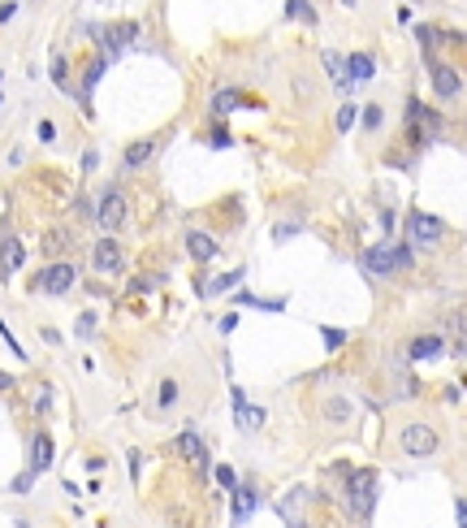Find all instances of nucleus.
Listing matches in <instances>:
<instances>
[{
  "label": "nucleus",
  "instance_id": "f257e3e1",
  "mask_svg": "<svg viewBox=\"0 0 467 528\" xmlns=\"http://www.w3.org/2000/svg\"><path fill=\"white\" fill-rule=\"evenodd\" d=\"M346 502H350V516L368 520L377 507V472L372 468H355L346 476Z\"/></svg>",
  "mask_w": 467,
  "mask_h": 528
},
{
  "label": "nucleus",
  "instance_id": "f03ea898",
  "mask_svg": "<svg viewBox=\"0 0 467 528\" xmlns=\"http://www.w3.org/2000/svg\"><path fill=\"white\" fill-rule=\"evenodd\" d=\"M411 264V247H372V251H364V268L368 273H398V268H407Z\"/></svg>",
  "mask_w": 467,
  "mask_h": 528
},
{
  "label": "nucleus",
  "instance_id": "7ed1b4c3",
  "mask_svg": "<svg viewBox=\"0 0 467 528\" xmlns=\"http://www.w3.org/2000/svg\"><path fill=\"white\" fill-rule=\"evenodd\" d=\"M407 234H411V243H420V247H437L446 238V221L411 208V213H407Z\"/></svg>",
  "mask_w": 467,
  "mask_h": 528
},
{
  "label": "nucleus",
  "instance_id": "20e7f679",
  "mask_svg": "<svg viewBox=\"0 0 467 528\" xmlns=\"http://www.w3.org/2000/svg\"><path fill=\"white\" fill-rule=\"evenodd\" d=\"M402 451L415 455V459L433 455V451H437V429H433V424H407V429H402Z\"/></svg>",
  "mask_w": 467,
  "mask_h": 528
},
{
  "label": "nucleus",
  "instance_id": "39448f33",
  "mask_svg": "<svg viewBox=\"0 0 467 528\" xmlns=\"http://www.w3.org/2000/svg\"><path fill=\"white\" fill-rule=\"evenodd\" d=\"M95 217H100V230H121V221H126V190H117V186L104 190Z\"/></svg>",
  "mask_w": 467,
  "mask_h": 528
},
{
  "label": "nucleus",
  "instance_id": "423d86ee",
  "mask_svg": "<svg viewBox=\"0 0 467 528\" xmlns=\"http://www.w3.org/2000/svg\"><path fill=\"white\" fill-rule=\"evenodd\" d=\"M74 264L70 260H57V264H48L43 273H39V291H48V295H66L70 286H74Z\"/></svg>",
  "mask_w": 467,
  "mask_h": 528
},
{
  "label": "nucleus",
  "instance_id": "0eeeda50",
  "mask_svg": "<svg viewBox=\"0 0 467 528\" xmlns=\"http://www.w3.org/2000/svg\"><path fill=\"white\" fill-rule=\"evenodd\" d=\"M178 451L186 455V463H190V468H195L199 476H203V472H212V463H208V446H203V438L195 433V429H186V433L178 438Z\"/></svg>",
  "mask_w": 467,
  "mask_h": 528
},
{
  "label": "nucleus",
  "instance_id": "6e6552de",
  "mask_svg": "<svg viewBox=\"0 0 467 528\" xmlns=\"http://www.w3.org/2000/svg\"><path fill=\"white\" fill-rule=\"evenodd\" d=\"M428 74H433V87H437V100H459V91H463V78L450 70V66H437V61H428Z\"/></svg>",
  "mask_w": 467,
  "mask_h": 528
},
{
  "label": "nucleus",
  "instance_id": "1a4fd4ad",
  "mask_svg": "<svg viewBox=\"0 0 467 528\" xmlns=\"http://www.w3.org/2000/svg\"><path fill=\"white\" fill-rule=\"evenodd\" d=\"M91 264H95V273H121L126 255H121V247L112 243V238H100L95 251H91Z\"/></svg>",
  "mask_w": 467,
  "mask_h": 528
},
{
  "label": "nucleus",
  "instance_id": "9d476101",
  "mask_svg": "<svg viewBox=\"0 0 467 528\" xmlns=\"http://www.w3.org/2000/svg\"><path fill=\"white\" fill-rule=\"evenodd\" d=\"M26 264V247L18 243V238H5V243H0V282H9L13 273H18V268Z\"/></svg>",
  "mask_w": 467,
  "mask_h": 528
},
{
  "label": "nucleus",
  "instance_id": "9b49d317",
  "mask_svg": "<svg viewBox=\"0 0 467 528\" xmlns=\"http://www.w3.org/2000/svg\"><path fill=\"white\" fill-rule=\"evenodd\" d=\"M234 420L255 433V429L264 424V407H251V403H247V394H243V390H234Z\"/></svg>",
  "mask_w": 467,
  "mask_h": 528
},
{
  "label": "nucleus",
  "instance_id": "f8f14e48",
  "mask_svg": "<svg viewBox=\"0 0 467 528\" xmlns=\"http://www.w3.org/2000/svg\"><path fill=\"white\" fill-rule=\"evenodd\" d=\"M135 35H139V22H121V26L104 30V52H108V57H121V48L130 43Z\"/></svg>",
  "mask_w": 467,
  "mask_h": 528
},
{
  "label": "nucleus",
  "instance_id": "ddd939ff",
  "mask_svg": "<svg viewBox=\"0 0 467 528\" xmlns=\"http://www.w3.org/2000/svg\"><path fill=\"white\" fill-rule=\"evenodd\" d=\"M48 463H52V438L48 433H30V472H48Z\"/></svg>",
  "mask_w": 467,
  "mask_h": 528
},
{
  "label": "nucleus",
  "instance_id": "4468645a",
  "mask_svg": "<svg viewBox=\"0 0 467 528\" xmlns=\"http://www.w3.org/2000/svg\"><path fill=\"white\" fill-rule=\"evenodd\" d=\"M186 247H190V255H195L199 264H208V260L217 255V243H212L203 230H186Z\"/></svg>",
  "mask_w": 467,
  "mask_h": 528
},
{
  "label": "nucleus",
  "instance_id": "2eb2a0df",
  "mask_svg": "<svg viewBox=\"0 0 467 528\" xmlns=\"http://www.w3.org/2000/svg\"><path fill=\"white\" fill-rule=\"evenodd\" d=\"M441 351H446V338H441V333H428V338H415L407 346V355L411 360H433V355H441Z\"/></svg>",
  "mask_w": 467,
  "mask_h": 528
},
{
  "label": "nucleus",
  "instance_id": "dca6fc26",
  "mask_svg": "<svg viewBox=\"0 0 467 528\" xmlns=\"http://www.w3.org/2000/svg\"><path fill=\"white\" fill-rule=\"evenodd\" d=\"M320 57H325V70L333 74V87H337V91H342V95H346L350 87H355V83H350V74H346V61H342V57H337V52H320Z\"/></svg>",
  "mask_w": 467,
  "mask_h": 528
},
{
  "label": "nucleus",
  "instance_id": "f3484780",
  "mask_svg": "<svg viewBox=\"0 0 467 528\" xmlns=\"http://www.w3.org/2000/svg\"><path fill=\"white\" fill-rule=\"evenodd\" d=\"M346 74H350V83H368V78L377 74V66H372V57H368V52H355L346 61Z\"/></svg>",
  "mask_w": 467,
  "mask_h": 528
},
{
  "label": "nucleus",
  "instance_id": "a211bd4d",
  "mask_svg": "<svg viewBox=\"0 0 467 528\" xmlns=\"http://www.w3.org/2000/svg\"><path fill=\"white\" fill-rule=\"evenodd\" d=\"M251 511H255V493H251V485H234V524H243Z\"/></svg>",
  "mask_w": 467,
  "mask_h": 528
},
{
  "label": "nucleus",
  "instance_id": "6ab92c4d",
  "mask_svg": "<svg viewBox=\"0 0 467 528\" xmlns=\"http://www.w3.org/2000/svg\"><path fill=\"white\" fill-rule=\"evenodd\" d=\"M152 152H156V139H139V143H130V148H126V165H130V169L148 165Z\"/></svg>",
  "mask_w": 467,
  "mask_h": 528
},
{
  "label": "nucleus",
  "instance_id": "aec40b11",
  "mask_svg": "<svg viewBox=\"0 0 467 528\" xmlns=\"http://www.w3.org/2000/svg\"><path fill=\"white\" fill-rule=\"evenodd\" d=\"M238 104H243V95H238L234 87H221V91L212 95V113H217V117H225V113H234Z\"/></svg>",
  "mask_w": 467,
  "mask_h": 528
},
{
  "label": "nucleus",
  "instance_id": "412c9836",
  "mask_svg": "<svg viewBox=\"0 0 467 528\" xmlns=\"http://www.w3.org/2000/svg\"><path fill=\"white\" fill-rule=\"evenodd\" d=\"M100 78H104V61L95 57L91 66H87V78H83V91H78V95H83V104H91V91H95V83H100Z\"/></svg>",
  "mask_w": 467,
  "mask_h": 528
},
{
  "label": "nucleus",
  "instance_id": "4be33fe9",
  "mask_svg": "<svg viewBox=\"0 0 467 528\" xmlns=\"http://www.w3.org/2000/svg\"><path fill=\"white\" fill-rule=\"evenodd\" d=\"M325 415H329L333 424H337V420H350V403H346V398H329V403H325Z\"/></svg>",
  "mask_w": 467,
  "mask_h": 528
},
{
  "label": "nucleus",
  "instance_id": "5701e85b",
  "mask_svg": "<svg viewBox=\"0 0 467 528\" xmlns=\"http://www.w3.org/2000/svg\"><path fill=\"white\" fill-rule=\"evenodd\" d=\"M238 282H243V264H238L234 273H225V277H217L212 286H208V295H221V291H230V286H238Z\"/></svg>",
  "mask_w": 467,
  "mask_h": 528
},
{
  "label": "nucleus",
  "instance_id": "b1692460",
  "mask_svg": "<svg viewBox=\"0 0 467 528\" xmlns=\"http://www.w3.org/2000/svg\"><path fill=\"white\" fill-rule=\"evenodd\" d=\"M52 83L66 91V83H70V66H66V57H52Z\"/></svg>",
  "mask_w": 467,
  "mask_h": 528
},
{
  "label": "nucleus",
  "instance_id": "393cba45",
  "mask_svg": "<svg viewBox=\"0 0 467 528\" xmlns=\"http://www.w3.org/2000/svg\"><path fill=\"white\" fill-rule=\"evenodd\" d=\"M415 35H420V43L428 48V52H433V48H437L446 35H441V30H433V26H415Z\"/></svg>",
  "mask_w": 467,
  "mask_h": 528
},
{
  "label": "nucleus",
  "instance_id": "a878e982",
  "mask_svg": "<svg viewBox=\"0 0 467 528\" xmlns=\"http://www.w3.org/2000/svg\"><path fill=\"white\" fill-rule=\"evenodd\" d=\"M320 333H325V351H337V346L346 342V333H342V329H333V325H325Z\"/></svg>",
  "mask_w": 467,
  "mask_h": 528
},
{
  "label": "nucleus",
  "instance_id": "bb28decb",
  "mask_svg": "<svg viewBox=\"0 0 467 528\" xmlns=\"http://www.w3.org/2000/svg\"><path fill=\"white\" fill-rule=\"evenodd\" d=\"M78 338H95V312L78 316Z\"/></svg>",
  "mask_w": 467,
  "mask_h": 528
},
{
  "label": "nucleus",
  "instance_id": "cd10ccee",
  "mask_svg": "<svg viewBox=\"0 0 467 528\" xmlns=\"http://www.w3.org/2000/svg\"><path fill=\"white\" fill-rule=\"evenodd\" d=\"M160 403H165V407L178 403V381H160Z\"/></svg>",
  "mask_w": 467,
  "mask_h": 528
},
{
  "label": "nucleus",
  "instance_id": "c85d7f7f",
  "mask_svg": "<svg viewBox=\"0 0 467 528\" xmlns=\"http://www.w3.org/2000/svg\"><path fill=\"white\" fill-rule=\"evenodd\" d=\"M364 121H368V130H381V121H385V113H381V104H372V108H364Z\"/></svg>",
  "mask_w": 467,
  "mask_h": 528
},
{
  "label": "nucleus",
  "instance_id": "c756f323",
  "mask_svg": "<svg viewBox=\"0 0 467 528\" xmlns=\"http://www.w3.org/2000/svg\"><path fill=\"white\" fill-rule=\"evenodd\" d=\"M350 121H355V108H350V104H342V108H337V130H350Z\"/></svg>",
  "mask_w": 467,
  "mask_h": 528
},
{
  "label": "nucleus",
  "instance_id": "7c9ffc66",
  "mask_svg": "<svg viewBox=\"0 0 467 528\" xmlns=\"http://www.w3.org/2000/svg\"><path fill=\"white\" fill-rule=\"evenodd\" d=\"M35 411H39V415L52 411V390H48V386H43V390H39V398H35Z\"/></svg>",
  "mask_w": 467,
  "mask_h": 528
},
{
  "label": "nucleus",
  "instance_id": "2f4dec72",
  "mask_svg": "<svg viewBox=\"0 0 467 528\" xmlns=\"http://www.w3.org/2000/svg\"><path fill=\"white\" fill-rule=\"evenodd\" d=\"M208 143H212V148H230V130H221V126H217V130L208 135Z\"/></svg>",
  "mask_w": 467,
  "mask_h": 528
},
{
  "label": "nucleus",
  "instance_id": "473e14b6",
  "mask_svg": "<svg viewBox=\"0 0 467 528\" xmlns=\"http://www.w3.org/2000/svg\"><path fill=\"white\" fill-rule=\"evenodd\" d=\"M217 481H221L225 489H234V485H238V476H234V468H217Z\"/></svg>",
  "mask_w": 467,
  "mask_h": 528
},
{
  "label": "nucleus",
  "instance_id": "72a5a7b5",
  "mask_svg": "<svg viewBox=\"0 0 467 528\" xmlns=\"http://www.w3.org/2000/svg\"><path fill=\"white\" fill-rule=\"evenodd\" d=\"M39 139L52 143V139H57V126H52V121H39Z\"/></svg>",
  "mask_w": 467,
  "mask_h": 528
},
{
  "label": "nucleus",
  "instance_id": "f704fd0d",
  "mask_svg": "<svg viewBox=\"0 0 467 528\" xmlns=\"http://www.w3.org/2000/svg\"><path fill=\"white\" fill-rule=\"evenodd\" d=\"M30 485H35V472H26V476H18V481H13V489H18V493H26Z\"/></svg>",
  "mask_w": 467,
  "mask_h": 528
},
{
  "label": "nucleus",
  "instance_id": "c9c22d12",
  "mask_svg": "<svg viewBox=\"0 0 467 528\" xmlns=\"http://www.w3.org/2000/svg\"><path fill=\"white\" fill-rule=\"evenodd\" d=\"M13 13H18V0H5V5H0V22H9Z\"/></svg>",
  "mask_w": 467,
  "mask_h": 528
},
{
  "label": "nucleus",
  "instance_id": "e433bc0d",
  "mask_svg": "<svg viewBox=\"0 0 467 528\" xmlns=\"http://www.w3.org/2000/svg\"><path fill=\"white\" fill-rule=\"evenodd\" d=\"M299 9H303V0H286V18H299Z\"/></svg>",
  "mask_w": 467,
  "mask_h": 528
},
{
  "label": "nucleus",
  "instance_id": "4c0bfd02",
  "mask_svg": "<svg viewBox=\"0 0 467 528\" xmlns=\"http://www.w3.org/2000/svg\"><path fill=\"white\" fill-rule=\"evenodd\" d=\"M0 390H13V377L9 373H0Z\"/></svg>",
  "mask_w": 467,
  "mask_h": 528
},
{
  "label": "nucleus",
  "instance_id": "58836bf2",
  "mask_svg": "<svg viewBox=\"0 0 467 528\" xmlns=\"http://www.w3.org/2000/svg\"><path fill=\"white\" fill-rule=\"evenodd\" d=\"M342 5H346V9H355V5H359V0H342Z\"/></svg>",
  "mask_w": 467,
  "mask_h": 528
},
{
  "label": "nucleus",
  "instance_id": "ea45409f",
  "mask_svg": "<svg viewBox=\"0 0 467 528\" xmlns=\"http://www.w3.org/2000/svg\"><path fill=\"white\" fill-rule=\"evenodd\" d=\"M0 100H5V95H0Z\"/></svg>",
  "mask_w": 467,
  "mask_h": 528
}]
</instances>
